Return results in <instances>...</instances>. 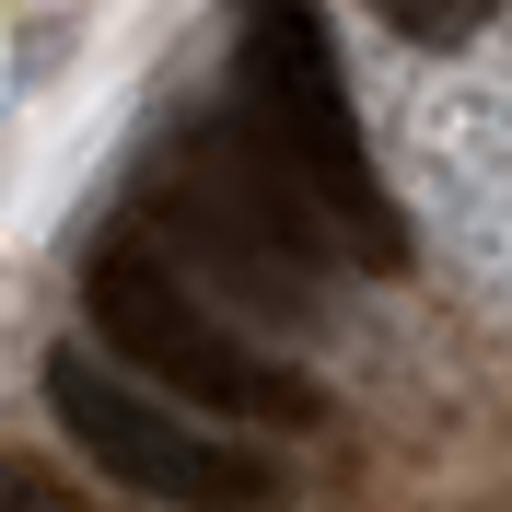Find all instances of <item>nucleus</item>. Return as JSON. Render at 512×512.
<instances>
[{"instance_id":"1","label":"nucleus","mask_w":512,"mask_h":512,"mask_svg":"<svg viewBox=\"0 0 512 512\" xmlns=\"http://www.w3.org/2000/svg\"><path fill=\"white\" fill-rule=\"evenodd\" d=\"M233 94H245L233 128L280 163V187L326 222V245L350 268H373V280H396L408 268V210H396V187L373 163V128L350 105V70L326 47L315 0H245V24H233Z\"/></svg>"},{"instance_id":"2","label":"nucleus","mask_w":512,"mask_h":512,"mask_svg":"<svg viewBox=\"0 0 512 512\" xmlns=\"http://www.w3.org/2000/svg\"><path fill=\"white\" fill-rule=\"evenodd\" d=\"M82 326H94V350L117 361L128 384H152V396L222 419V431H315L326 419L315 373H291L280 350H256L245 326H233L163 245H140V233H117V245L82 256Z\"/></svg>"},{"instance_id":"3","label":"nucleus","mask_w":512,"mask_h":512,"mask_svg":"<svg viewBox=\"0 0 512 512\" xmlns=\"http://www.w3.org/2000/svg\"><path fill=\"white\" fill-rule=\"evenodd\" d=\"M152 210H163L175 245H198L233 291H245L256 315H291V326H303V315L326 303V222L280 187V163L256 152L245 128L175 152V163H163V187H152Z\"/></svg>"},{"instance_id":"4","label":"nucleus","mask_w":512,"mask_h":512,"mask_svg":"<svg viewBox=\"0 0 512 512\" xmlns=\"http://www.w3.org/2000/svg\"><path fill=\"white\" fill-rule=\"evenodd\" d=\"M47 419H59L117 489H140V501H175V512H256V501H280V466H268V454L175 419L152 384H128L105 350H59L47 361Z\"/></svg>"},{"instance_id":"5","label":"nucleus","mask_w":512,"mask_h":512,"mask_svg":"<svg viewBox=\"0 0 512 512\" xmlns=\"http://www.w3.org/2000/svg\"><path fill=\"white\" fill-rule=\"evenodd\" d=\"M373 24L408 47H466L478 24H501V0H373Z\"/></svg>"},{"instance_id":"6","label":"nucleus","mask_w":512,"mask_h":512,"mask_svg":"<svg viewBox=\"0 0 512 512\" xmlns=\"http://www.w3.org/2000/svg\"><path fill=\"white\" fill-rule=\"evenodd\" d=\"M0 512H94L70 478H47L35 454H0Z\"/></svg>"}]
</instances>
